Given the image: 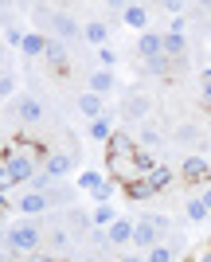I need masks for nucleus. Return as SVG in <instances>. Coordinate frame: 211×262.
Returning <instances> with one entry per match:
<instances>
[{"label": "nucleus", "mask_w": 211, "mask_h": 262, "mask_svg": "<svg viewBox=\"0 0 211 262\" xmlns=\"http://www.w3.org/2000/svg\"><path fill=\"white\" fill-rule=\"evenodd\" d=\"M106 149H110V157H133L137 153L133 141H129V133H122V129H113V137L106 141Z\"/></svg>", "instance_id": "16"}, {"label": "nucleus", "mask_w": 211, "mask_h": 262, "mask_svg": "<svg viewBox=\"0 0 211 262\" xmlns=\"http://www.w3.org/2000/svg\"><path fill=\"white\" fill-rule=\"evenodd\" d=\"M16 118H20L24 125H35V121L43 118V106H39V98H24L20 106H16Z\"/></svg>", "instance_id": "17"}, {"label": "nucleus", "mask_w": 211, "mask_h": 262, "mask_svg": "<svg viewBox=\"0 0 211 262\" xmlns=\"http://www.w3.org/2000/svg\"><path fill=\"white\" fill-rule=\"evenodd\" d=\"M172 176H176V172H172L168 164H156L153 172H149V184H153L156 192H160V188H168V184H172Z\"/></svg>", "instance_id": "23"}, {"label": "nucleus", "mask_w": 211, "mask_h": 262, "mask_svg": "<svg viewBox=\"0 0 211 262\" xmlns=\"http://www.w3.org/2000/svg\"><path fill=\"white\" fill-rule=\"evenodd\" d=\"M122 24L145 32V28H149V8H145V4H122Z\"/></svg>", "instance_id": "11"}, {"label": "nucleus", "mask_w": 211, "mask_h": 262, "mask_svg": "<svg viewBox=\"0 0 211 262\" xmlns=\"http://www.w3.org/2000/svg\"><path fill=\"white\" fill-rule=\"evenodd\" d=\"M78 262H98V258H78Z\"/></svg>", "instance_id": "43"}, {"label": "nucleus", "mask_w": 211, "mask_h": 262, "mask_svg": "<svg viewBox=\"0 0 211 262\" xmlns=\"http://www.w3.org/2000/svg\"><path fill=\"white\" fill-rule=\"evenodd\" d=\"M207 251H211V247H207Z\"/></svg>", "instance_id": "48"}, {"label": "nucleus", "mask_w": 211, "mask_h": 262, "mask_svg": "<svg viewBox=\"0 0 211 262\" xmlns=\"http://www.w3.org/2000/svg\"><path fill=\"white\" fill-rule=\"evenodd\" d=\"M16 208H20L28 219H35V215H43V211L51 208V200H47L43 192H24V196L16 200Z\"/></svg>", "instance_id": "6"}, {"label": "nucleus", "mask_w": 211, "mask_h": 262, "mask_svg": "<svg viewBox=\"0 0 211 262\" xmlns=\"http://www.w3.org/2000/svg\"><path fill=\"white\" fill-rule=\"evenodd\" d=\"M141 141L145 145H160V133H156L153 125H145V129H141Z\"/></svg>", "instance_id": "34"}, {"label": "nucleus", "mask_w": 211, "mask_h": 262, "mask_svg": "<svg viewBox=\"0 0 211 262\" xmlns=\"http://www.w3.org/2000/svg\"><path fill=\"white\" fill-rule=\"evenodd\" d=\"M207 188H211V172H207Z\"/></svg>", "instance_id": "45"}, {"label": "nucleus", "mask_w": 211, "mask_h": 262, "mask_svg": "<svg viewBox=\"0 0 211 262\" xmlns=\"http://www.w3.org/2000/svg\"><path fill=\"white\" fill-rule=\"evenodd\" d=\"M106 168H110V172L118 176L122 184L137 176V168H133V157H106Z\"/></svg>", "instance_id": "14"}, {"label": "nucleus", "mask_w": 211, "mask_h": 262, "mask_svg": "<svg viewBox=\"0 0 211 262\" xmlns=\"http://www.w3.org/2000/svg\"><path fill=\"white\" fill-rule=\"evenodd\" d=\"M184 28H188V16H172L168 32H172V35H184Z\"/></svg>", "instance_id": "32"}, {"label": "nucleus", "mask_w": 211, "mask_h": 262, "mask_svg": "<svg viewBox=\"0 0 211 262\" xmlns=\"http://www.w3.org/2000/svg\"><path fill=\"white\" fill-rule=\"evenodd\" d=\"M137 55H141V59H156V55H165V35L145 32L141 43H137Z\"/></svg>", "instance_id": "12"}, {"label": "nucleus", "mask_w": 211, "mask_h": 262, "mask_svg": "<svg viewBox=\"0 0 211 262\" xmlns=\"http://www.w3.org/2000/svg\"><path fill=\"white\" fill-rule=\"evenodd\" d=\"M43 227L35 223V219H24V223H16V227L8 231V247L16 254H39L43 251Z\"/></svg>", "instance_id": "2"}, {"label": "nucleus", "mask_w": 211, "mask_h": 262, "mask_svg": "<svg viewBox=\"0 0 211 262\" xmlns=\"http://www.w3.org/2000/svg\"><path fill=\"white\" fill-rule=\"evenodd\" d=\"M71 223H75V227H94V219H90L86 211H71Z\"/></svg>", "instance_id": "33"}, {"label": "nucleus", "mask_w": 211, "mask_h": 262, "mask_svg": "<svg viewBox=\"0 0 211 262\" xmlns=\"http://www.w3.org/2000/svg\"><path fill=\"white\" fill-rule=\"evenodd\" d=\"M59 262H67V258H59Z\"/></svg>", "instance_id": "46"}, {"label": "nucleus", "mask_w": 211, "mask_h": 262, "mask_svg": "<svg viewBox=\"0 0 211 262\" xmlns=\"http://www.w3.org/2000/svg\"><path fill=\"white\" fill-rule=\"evenodd\" d=\"M156 239H160V231H156V223H153L149 215L133 223V243L141 247V251H153V247H156Z\"/></svg>", "instance_id": "5"}, {"label": "nucleus", "mask_w": 211, "mask_h": 262, "mask_svg": "<svg viewBox=\"0 0 211 262\" xmlns=\"http://www.w3.org/2000/svg\"><path fill=\"white\" fill-rule=\"evenodd\" d=\"M98 59H102V71H110V67L118 63V51H113V47H98Z\"/></svg>", "instance_id": "31"}, {"label": "nucleus", "mask_w": 211, "mask_h": 262, "mask_svg": "<svg viewBox=\"0 0 211 262\" xmlns=\"http://www.w3.org/2000/svg\"><path fill=\"white\" fill-rule=\"evenodd\" d=\"M28 262H59V258H51V254L39 251V254H28Z\"/></svg>", "instance_id": "36"}, {"label": "nucleus", "mask_w": 211, "mask_h": 262, "mask_svg": "<svg viewBox=\"0 0 211 262\" xmlns=\"http://www.w3.org/2000/svg\"><path fill=\"white\" fill-rule=\"evenodd\" d=\"M145 262H176V247H165V243H156L153 251L145 254Z\"/></svg>", "instance_id": "25"}, {"label": "nucleus", "mask_w": 211, "mask_h": 262, "mask_svg": "<svg viewBox=\"0 0 211 262\" xmlns=\"http://www.w3.org/2000/svg\"><path fill=\"white\" fill-rule=\"evenodd\" d=\"M63 55H67V43H63V39H51V43H47V59H51V63H63Z\"/></svg>", "instance_id": "30"}, {"label": "nucleus", "mask_w": 211, "mask_h": 262, "mask_svg": "<svg viewBox=\"0 0 211 262\" xmlns=\"http://www.w3.org/2000/svg\"><path fill=\"white\" fill-rule=\"evenodd\" d=\"M90 196H94V204H110V196H113V180H102V184L94 188Z\"/></svg>", "instance_id": "29"}, {"label": "nucleus", "mask_w": 211, "mask_h": 262, "mask_svg": "<svg viewBox=\"0 0 211 262\" xmlns=\"http://www.w3.org/2000/svg\"><path fill=\"white\" fill-rule=\"evenodd\" d=\"M184 215H188L192 223H203V219H207L211 211L203 208V200H200V196H192V200H188V208H184Z\"/></svg>", "instance_id": "26"}, {"label": "nucleus", "mask_w": 211, "mask_h": 262, "mask_svg": "<svg viewBox=\"0 0 211 262\" xmlns=\"http://www.w3.org/2000/svg\"><path fill=\"white\" fill-rule=\"evenodd\" d=\"M90 219H94V231H110L113 223H118V211H113V204H94V211H90Z\"/></svg>", "instance_id": "13"}, {"label": "nucleus", "mask_w": 211, "mask_h": 262, "mask_svg": "<svg viewBox=\"0 0 211 262\" xmlns=\"http://www.w3.org/2000/svg\"><path fill=\"white\" fill-rule=\"evenodd\" d=\"M12 94V78H0V98H8Z\"/></svg>", "instance_id": "37"}, {"label": "nucleus", "mask_w": 211, "mask_h": 262, "mask_svg": "<svg viewBox=\"0 0 211 262\" xmlns=\"http://www.w3.org/2000/svg\"><path fill=\"white\" fill-rule=\"evenodd\" d=\"M110 90H113V71H94V75H90V94L106 98Z\"/></svg>", "instance_id": "20"}, {"label": "nucleus", "mask_w": 211, "mask_h": 262, "mask_svg": "<svg viewBox=\"0 0 211 262\" xmlns=\"http://www.w3.org/2000/svg\"><path fill=\"white\" fill-rule=\"evenodd\" d=\"M168 67H172V59H168V55H156V59H145V71H149V75H168Z\"/></svg>", "instance_id": "27"}, {"label": "nucleus", "mask_w": 211, "mask_h": 262, "mask_svg": "<svg viewBox=\"0 0 211 262\" xmlns=\"http://www.w3.org/2000/svg\"><path fill=\"white\" fill-rule=\"evenodd\" d=\"M78 114H86L90 121H98V118H106V102L98 98V94H90V90H82V94H78Z\"/></svg>", "instance_id": "10"}, {"label": "nucleus", "mask_w": 211, "mask_h": 262, "mask_svg": "<svg viewBox=\"0 0 211 262\" xmlns=\"http://www.w3.org/2000/svg\"><path fill=\"white\" fill-rule=\"evenodd\" d=\"M98 184H102V172H94V168H86V172H78V188H82V192H94Z\"/></svg>", "instance_id": "28"}, {"label": "nucleus", "mask_w": 211, "mask_h": 262, "mask_svg": "<svg viewBox=\"0 0 211 262\" xmlns=\"http://www.w3.org/2000/svg\"><path fill=\"white\" fill-rule=\"evenodd\" d=\"M122 192L133 200V204H145V200H153V196H156V188L149 184V176H133V180H125Z\"/></svg>", "instance_id": "7"}, {"label": "nucleus", "mask_w": 211, "mask_h": 262, "mask_svg": "<svg viewBox=\"0 0 211 262\" xmlns=\"http://www.w3.org/2000/svg\"><path fill=\"white\" fill-rule=\"evenodd\" d=\"M118 262H145V258H141V254H122Z\"/></svg>", "instance_id": "39"}, {"label": "nucleus", "mask_w": 211, "mask_h": 262, "mask_svg": "<svg viewBox=\"0 0 211 262\" xmlns=\"http://www.w3.org/2000/svg\"><path fill=\"white\" fill-rule=\"evenodd\" d=\"M207 157H211V141H207Z\"/></svg>", "instance_id": "44"}, {"label": "nucleus", "mask_w": 211, "mask_h": 262, "mask_svg": "<svg viewBox=\"0 0 211 262\" xmlns=\"http://www.w3.org/2000/svg\"><path fill=\"white\" fill-rule=\"evenodd\" d=\"M192 262H211V251H200V254H196Z\"/></svg>", "instance_id": "40"}, {"label": "nucleus", "mask_w": 211, "mask_h": 262, "mask_svg": "<svg viewBox=\"0 0 211 262\" xmlns=\"http://www.w3.org/2000/svg\"><path fill=\"white\" fill-rule=\"evenodd\" d=\"M110 137H113L110 114H106V118H98V121H90V141H110Z\"/></svg>", "instance_id": "22"}, {"label": "nucleus", "mask_w": 211, "mask_h": 262, "mask_svg": "<svg viewBox=\"0 0 211 262\" xmlns=\"http://www.w3.org/2000/svg\"><path fill=\"white\" fill-rule=\"evenodd\" d=\"M106 235H110V247H129V243H133V223H129V219H118Z\"/></svg>", "instance_id": "15"}, {"label": "nucleus", "mask_w": 211, "mask_h": 262, "mask_svg": "<svg viewBox=\"0 0 211 262\" xmlns=\"http://www.w3.org/2000/svg\"><path fill=\"white\" fill-rule=\"evenodd\" d=\"M82 39L94 43V47H102L106 39H110V28H106L102 20H90V24H82Z\"/></svg>", "instance_id": "19"}, {"label": "nucleus", "mask_w": 211, "mask_h": 262, "mask_svg": "<svg viewBox=\"0 0 211 262\" xmlns=\"http://www.w3.org/2000/svg\"><path fill=\"white\" fill-rule=\"evenodd\" d=\"M0 125H4V121H0Z\"/></svg>", "instance_id": "47"}, {"label": "nucleus", "mask_w": 211, "mask_h": 262, "mask_svg": "<svg viewBox=\"0 0 211 262\" xmlns=\"http://www.w3.org/2000/svg\"><path fill=\"white\" fill-rule=\"evenodd\" d=\"M200 200H203V208L211 211V188H203V196H200Z\"/></svg>", "instance_id": "38"}, {"label": "nucleus", "mask_w": 211, "mask_h": 262, "mask_svg": "<svg viewBox=\"0 0 211 262\" xmlns=\"http://www.w3.org/2000/svg\"><path fill=\"white\" fill-rule=\"evenodd\" d=\"M8 188H12V176L4 172V164H0V192H8Z\"/></svg>", "instance_id": "35"}, {"label": "nucleus", "mask_w": 211, "mask_h": 262, "mask_svg": "<svg viewBox=\"0 0 211 262\" xmlns=\"http://www.w3.org/2000/svg\"><path fill=\"white\" fill-rule=\"evenodd\" d=\"M71 168H75V157H67V153H47V161H43V172L51 180H63Z\"/></svg>", "instance_id": "9"}, {"label": "nucleus", "mask_w": 211, "mask_h": 262, "mask_svg": "<svg viewBox=\"0 0 211 262\" xmlns=\"http://www.w3.org/2000/svg\"><path fill=\"white\" fill-rule=\"evenodd\" d=\"M43 247L51 251V258H63V251L71 247V235H67V231H51V235L43 239Z\"/></svg>", "instance_id": "21"}, {"label": "nucleus", "mask_w": 211, "mask_h": 262, "mask_svg": "<svg viewBox=\"0 0 211 262\" xmlns=\"http://www.w3.org/2000/svg\"><path fill=\"white\" fill-rule=\"evenodd\" d=\"M207 172H211V164H207V157H200V153L184 157V164H180V176H184L188 184H200V180H207Z\"/></svg>", "instance_id": "3"}, {"label": "nucleus", "mask_w": 211, "mask_h": 262, "mask_svg": "<svg viewBox=\"0 0 211 262\" xmlns=\"http://www.w3.org/2000/svg\"><path fill=\"white\" fill-rule=\"evenodd\" d=\"M47 43H51L47 35L28 32V35H24V43H20V51H24V55H32V59H39V55H47Z\"/></svg>", "instance_id": "18"}, {"label": "nucleus", "mask_w": 211, "mask_h": 262, "mask_svg": "<svg viewBox=\"0 0 211 262\" xmlns=\"http://www.w3.org/2000/svg\"><path fill=\"white\" fill-rule=\"evenodd\" d=\"M35 157H39V153L24 149L20 141L8 145V149L0 153V164H4V172L12 176V184H32V180H35V172L43 168V164H35Z\"/></svg>", "instance_id": "1"}, {"label": "nucleus", "mask_w": 211, "mask_h": 262, "mask_svg": "<svg viewBox=\"0 0 211 262\" xmlns=\"http://www.w3.org/2000/svg\"><path fill=\"white\" fill-rule=\"evenodd\" d=\"M0 243H8V231H4V223H0Z\"/></svg>", "instance_id": "42"}, {"label": "nucleus", "mask_w": 211, "mask_h": 262, "mask_svg": "<svg viewBox=\"0 0 211 262\" xmlns=\"http://www.w3.org/2000/svg\"><path fill=\"white\" fill-rule=\"evenodd\" d=\"M149 110H153V98H149V94H129L125 106H122V114L129 121H145V118H149Z\"/></svg>", "instance_id": "8"}, {"label": "nucleus", "mask_w": 211, "mask_h": 262, "mask_svg": "<svg viewBox=\"0 0 211 262\" xmlns=\"http://www.w3.org/2000/svg\"><path fill=\"white\" fill-rule=\"evenodd\" d=\"M47 20H51V28L59 32V39H78V35H82V24H78L75 16H67V12H47Z\"/></svg>", "instance_id": "4"}, {"label": "nucleus", "mask_w": 211, "mask_h": 262, "mask_svg": "<svg viewBox=\"0 0 211 262\" xmlns=\"http://www.w3.org/2000/svg\"><path fill=\"white\" fill-rule=\"evenodd\" d=\"M200 82H211V67H207V71H203V75H200Z\"/></svg>", "instance_id": "41"}, {"label": "nucleus", "mask_w": 211, "mask_h": 262, "mask_svg": "<svg viewBox=\"0 0 211 262\" xmlns=\"http://www.w3.org/2000/svg\"><path fill=\"white\" fill-rule=\"evenodd\" d=\"M184 51H188V39H184V35H172V32H168V35H165V55H168V59H180Z\"/></svg>", "instance_id": "24"}]
</instances>
